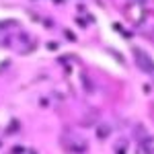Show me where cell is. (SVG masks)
<instances>
[{
  "mask_svg": "<svg viewBox=\"0 0 154 154\" xmlns=\"http://www.w3.org/2000/svg\"><path fill=\"white\" fill-rule=\"evenodd\" d=\"M107 134H109L107 128H101V130H99V136H107Z\"/></svg>",
  "mask_w": 154,
  "mask_h": 154,
  "instance_id": "5b68a950",
  "label": "cell"
},
{
  "mask_svg": "<svg viewBox=\"0 0 154 154\" xmlns=\"http://www.w3.org/2000/svg\"><path fill=\"white\" fill-rule=\"evenodd\" d=\"M125 14H128V19H130V21H131L134 25H140V23L144 21L146 8H144L142 4H140V2H136V0H134V2L130 4V8L125 11Z\"/></svg>",
  "mask_w": 154,
  "mask_h": 154,
  "instance_id": "6da1fadb",
  "label": "cell"
},
{
  "mask_svg": "<svg viewBox=\"0 0 154 154\" xmlns=\"http://www.w3.org/2000/svg\"><path fill=\"white\" fill-rule=\"evenodd\" d=\"M64 146H66V150L76 152V154L86 150V142H84L82 138H78V136H68V138L64 140Z\"/></svg>",
  "mask_w": 154,
  "mask_h": 154,
  "instance_id": "3957f363",
  "label": "cell"
},
{
  "mask_svg": "<svg viewBox=\"0 0 154 154\" xmlns=\"http://www.w3.org/2000/svg\"><path fill=\"white\" fill-rule=\"evenodd\" d=\"M134 54H136V62L140 64V68H142L144 72H148L150 76H154V62L146 54H144L140 48H134Z\"/></svg>",
  "mask_w": 154,
  "mask_h": 154,
  "instance_id": "7a4b0ae2",
  "label": "cell"
},
{
  "mask_svg": "<svg viewBox=\"0 0 154 154\" xmlns=\"http://www.w3.org/2000/svg\"><path fill=\"white\" fill-rule=\"evenodd\" d=\"M138 154H154V136H148L144 138L142 142L138 144Z\"/></svg>",
  "mask_w": 154,
  "mask_h": 154,
  "instance_id": "277c9868",
  "label": "cell"
}]
</instances>
